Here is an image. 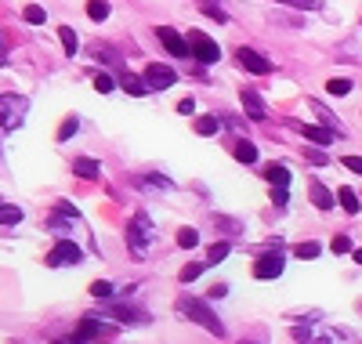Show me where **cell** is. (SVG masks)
<instances>
[{"instance_id": "obj_1", "label": "cell", "mask_w": 362, "mask_h": 344, "mask_svg": "<svg viewBox=\"0 0 362 344\" xmlns=\"http://www.w3.org/2000/svg\"><path fill=\"white\" fill-rule=\"evenodd\" d=\"M177 311H181V316H189L192 323H199L206 333L225 337V323L218 319V311L210 308L206 301H199V297H177Z\"/></svg>"}, {"instance_id": "obj_2", "label": "cell", "mask_w": 362, "mask_h": 344, "mask_svg": "<svg viewBox=\"0 0 362 344\" xmlns=\"http://www.w3.org/2000/svg\"><path fill=\"white\" fill-rule=\"evenodd\" d=\"M153 243H156L153 217H148L145 210H138V214L131 217V225H127V246H131V254H134V258H148Z\"/></svg>"}, {"instance_id": "obj_3", "label": "cell", "mask_w": 362, "mask_h": 344, "mask_svg": "<svg viewBox=\"0 0 362 344\" xmlns=\"http://www.w3.org/2000/svg\"><path fill=\"white\" fill-rule=\"evenodd\" d=\"M25 113H29V98H22V95H0V127H4V131H15L18 123L25 120Z\"/></svg>"}, {"instance_id": "obj_4", "label": "cell", "mask_w": 362, "mask_h": 344, "mask_svg": "<svg viewBox=\"0 0 362 344\" xmlns=\"http://www.w3.org/2000/svg\"><path fill=\"white\" fill-rule=\"evenodd\" d=\"M189 55H196V62H203V66H214V62L221 58V51H218V44L210 40L206 33H199V29H189Z\"/></svg>"}, {"instance_id": "obj_5", "label": "cell", "mask_w": 362, "mask_h": 344, "mask_svg": "<svg viewBox=\"0 0 362 344\" xmlns=\"http://www.w3.org/2000/svg\"><path fill=\"white\" fill-rule=\"evenodd\" d=\"M80 258H83V250H80L73 239H66V236H62V239L54 243V250L47 254V265H51V268H62V265H76Z\"/></svg>"}, {"instance_id": "obj_6", "label": "cell", "mask_w": 362, "mask_h": 344, "mask_svg": "<svg viewBox=\"0 0 362 344\" xmlns=\"http://www.w3.org/2000/svg\"><path fill=\"white\" fill-rule=\"evenodd\" d=\"M235 62H239L247 73H254V76H268V73H272V62H268L264 55L250 51V47H239V51H235Z\"/></svg>"}, {"instance_id": "obj_7", "label": "cell", "mask_w": 362, "mask_h": 344, "mask_svg": "<svg viewBox=\"0 0 362 344\" xmlns=\"http://www.w3.org/2000/svg\"><path fill=\"white\" fill-rule=\"evenodd\" d=\"M156 37H160V44H163V47H167L174 58H185V55H189V40L181 37L177 29H170V25H160V29H156Z\"/></svg>"}, {"instance_id": "obj_8", "label": "cell", "mask_w": 362, "mask_h": 344, "mask_svg": "<svg viewBox=\"0 0 362 344\" xmlns=\"http://www.w3.org/2000/svg\"><path fill=\"white\" fill-rule=\"evenodd\" d=\"M105 311H109L112 319L127 323V326H145V323H148V311H141V308H134V304H109Z\"/></svg>"}, {"instance_id": "obj_9", "label": "cell", "mask_w": 362, "mask_h": 344, "mask_svg": "<svg viewBox=\"0 0 362 344\" xmlns=\"http://www.w3.org/2000/svg\"><path fill=\"white\" fill-rule=\"evenodd\" d=\"M174 80H177V73L170 69V66H148L145 69V84H148V91H163V87H174Z\"/></svg>"}, {"instance_id": "obj_10", "label": "cell", "mask_w": 362, "mask_h": 344, "mask_svg": "<svg viewBox=\"0 0 362 344\" xmlns=\"http://www.w3.org/2000/svg\"><path fill=\"white\" fill-rule=\"evenodd\" d=\"M283 254H279V250H276V254H264L257 265H254V275L257 279H276V275H283Z\"/></svg>"}, {"instance_id": "obj_11", "label": "cell", "mask_w": 362, "mask_h": 344, "mask_svg": "<svg viewBox=\"0 0 362 344\" xmlns=\"http://www.w3.org/2000/svg\"><path fill=\"white\" fill-rule=\"evenodd\" d=\"M243 109H247V113H250V120H257V123L268 116V109H264L261 95H257V91H250V87L243 91Z\"/></svg>"}, {"instance_id": "obj_12", "label": "cell", "mask_w": 362, "mask_h": 344, "mask_svg": "<svg viewBox=\"0 0 362 344\" xmlns=\"http://www.w3.org/2000/svg\"><path fill=\"white\" fill-rule=\"evenodd\" d=\"M308 196H312V203H315L319 210H329V207H334V193H329L322 181H312V185H308Z\"/></svg>"}, {"instance_id": "obj_13", "label": "cell", "mask_w": 362, "mask_h": 344, "mask_svg": "<svg viewBox=\"0 0 362 344\" xmlns=\"http://www.w3.org/2000/svg\"><path fill=\"white\" fill-rule=\"evenodd\" d=\"M232 156H235L239 164H257V145L247 142V138H239V142L232 145Z\"/></svg>"}, {"instance_id": "obj_14", "label": "cell", "mask_w": 362, "mask_h": 344, "mask_svg": "<svg viewBox=\"0 0 362 344\" xmlns=\"http://www.w3.org/2000/svg\"><path fill=\"white\" fill-rule=\"evenodd\" d=\"M264 178L272 181V189H286V185H290V171L283 164H268L264 167Z\"/></svg>"}, {"instance_id": "obj_15", "label": "cell", "mask_w": 362, "mask_h": 344, "mask_svg": "<svg viewBox=\"0 0 362 344\" xmlns=\"http://www.w3.org/2000/svg\"><path fill=\"white\" fill-rule=\"evenodd\" d=\"M297 131L305 134V138H312V142H319V145H329V142H334V131H329V127H312V123H297Z\"/></svg>"}, {"instance_id": "obj_16", "label": "cell", "mask_w": 362, "mask_h": 344, "mask_svg": "<svg viewBox=\"0 0 362 344\" xmlns=\"http://www.w3.org/2000/svg\"><path fill=\"white\" fill-rule=\"evenodd\" d=\"M337 203H341V210H344V214H358V210H362V203H358L355 189H348V185H341V189H337Z\"/></svg>"}, {"instance_id": "obj_17", "label": "cell", "mask_w": 362, "mask_h": 344, "mask_svg": "<svg viewBox=\"0 0 362 344\" xmlns=\"http://www.w3.org/2000/svg\"><path fill=\"white\" fill-rule=\"evenodd\" d=\"M102 333H105V326H102L98 319H83V323L76 326V337H80V340H87V344L95 340V337H102Z\"/></svg>"}, {"instance_id": "obj_18", "label": "cell", "mask_w": 362, "mask_h": 344, "mask_svg": "<svg viewBox=\"0 0 362 344\" xmlns=\"http://www.w3.org/2000/svg\"><path fill=\"white\" fill-rule=\"evenodd\" d=\"M73 171H76L80 178H98V174H102V167H98L95 160H87V156H76V160H73Z\"/></svg>"}, {"instance_id": "obj_19", "label": "cell", "mask_w": 362, "mask_h": 344, "mask_svg": "<svg viewBox=\"0 0 362 344\" xmlns=\"http://www.w3.org/2000/svg\"><path fill=\"white\" fill-rule=\"evenodd\" d=\"M119 84H124V91H127V95H134V98H145L148 95V84L138 80V76H131V73H124V80H119Z\"/></svg>"}, {"instance_id": "obj_20", "label": "cell", "mask_w": 362, "mask_h": 344, "mask_svg": "<svg viewBox=\"0 0 362 344\" xmlns=\"http://www.w3.org/2000/svg\"><path fill=\"white\" fill-rule=\"evenodd\" d=\"M218 131H221V120H218V116H199V120H196V134L210 138V134H218Z\"/></svg>"}, {"instance_id": "obj_21", "label": "cell", "mask_w": 362, "mask_h": 344, "mask_svg": "<svg viewBox=\"0 0 362 344\" xmlns=\"http://www.w3.org/2000/svg\"><path fill=\"white\" fill-rule=\"evenodd\" d=\"M87 18L90 22H105L109 18V0H87Z\"/></svg>"}, {"instance_id": "obj_22", "label": "cell", "mask_w": 362, "mask_h": 344, "mask_svg": "<svg viewBox=\"0 0 362 344\" xmlns=\"http://www.w3.org/2000/svg\"><path fill=\"white\" fill-rule=\"evenodd\" d=\"M58 37H62L66 55L73 58V55H76V47H80V40H76V29H73V25H62V29H58Z\"/></svg>"}, {"instance_id": "obj_23", "label": "cell", "mask_w": 362, "mask_h": 344, "mask_svg": "<svg viewBox=\"0 0 362 344\" xmlns=\"http://www.w3.org/2000/svg\"><path fill=\"white\" fill-rule=\"evenodd\" d=\"M18 222H22V210L0 200V225H18Z\"/></svg>"}, {"instance_id": "obj_24", "label": "cell", "mask_w": 362, "mask_h": 344, "mask_svg": "<svg viewBox=\"0 0 362 344\" xmlns=\"http://www.w3.org/2000/svg\"><path fill=\"white\" fill-rule=\"evenodd\" d=\"M326 91H329L334 98H344V95H351V80L337 76V80H329V84H326Z\"/></svg>"}, {"instance_id": "obj_25", "label": "cell", "mask_w": 362, "mask_h": 344, "mask_svg": "<svg viewBox=\"0 0 362 344\" xmlns=\"http://www.w3.org/2000/svg\"><path fill=\"white\" fill-rule=\"evenodd\" d=\"M276 4H286V8H297V11H319L322 0H276Z\"/></svg>"}, {"instance_id": "obj_26", "label": "cell", "mask_w": 362, "mask_h": 344, "mask_svg": "<svg viewBox=\"0 0 362 344\" xmlns=\"http://www.w3.org/2000/svg\"><path fill=\"white\" fill-rule=\"evenodd\" d=\"M228 250H232L228 243H214V246L206 250V261H210V265H218V261H225V258H228Z\"/></svg>"}, {"instance_id": "obj_27", "label": "cell", "mask_w": 362, "mask_h": 344, "mask_svg": "<svg viewBox=\"0 0 362 344\" xmlns=\"http://www.w3.org/2000/svg\"><path fill=\"white\" fill-rule=\"evenodd\" d=\"M196 243H199V232H196V229H177V246L192 250Z\"/></svg>"}, {"instance_id": "obj_28", "label": "cell", "mask_w": 362, "mask_h": 344, "mask_svg": "<svg viewBox=\"0 0 362 344\" xmlns=\"http://www.w3.org/2000/svg\"><path fill=\"white\" fill-rule=\"evenodd\" d=\"M319 250H322L319 243H300V246L293 250V254H297L300 261H312V258H319Z\"/></svg>"}, {"instance_id": "obj_29", "label": "cell", "mask_w": 362, "mask_h": 344, "mask_svg": "<svg viewBox=\"0 0 362 344\" xmlns=\"http://www.w3.org/2000/svg\"><path fill=\"white\" fill-rule=\"evenodd\" d=\"M203 272H206V265H185L177 272V279H181V283H192V279H199Z\"/></svg>"}, {"instance_id": "obj_30", "label": "cell", "mask_w": 362, "mask_h": 344, "mask_svg": "<svg viewBox=\"0 0 362 344\" xmlns=\"http://www.w3.org/2000/svg\"><path fill=\"white\" fill-rule=\"evenodd\" d=\"M22 18H25L29 25H40V22L47 18V11H44V8H37V4H29V8L22 11Z\"/></svg>"}, {"instance_id": "obj_31", "label": "cell", "mask_w": 362, "mask_h": 344, "mask_svg": "<svg viewBox=\"0 0 362 344\" xmlns=\"http://www.w3.org/2000/svg\"><path fill=\"white\" fill-rule=\"evenodd\" d=\"M76 131H80V120H76V116H69V120L62 123V127H58V142H66V138H73Z\"/></svg>"}, {"instance_id": "obj_32", "label": "cell", "mask_w": 362, "mask_h": 344, "mask_svg": "<svg viewBox=\"0 0 362 344\" xmlns=\"http://www.w3.org/2000/svg\"><path fill=\"white\" fill-rule=\"evenodd\" d=\"M305 160H308L312 167H326V164H329V156L319 152V149H305Z\"/></svg>"}, {"instance_id": "obj_33", "label": "cell", "mask_w": 362, "mask_h": 344, "mask_svg": "<svg viewBox=\"0 0 362 344\" xmlns=\"http://www.w3.org/2000/svg\"><path fill=\"white\" fill-rule=\"evenodd\" d=\"M90 294H95L98 301H105V297H112V283H105V279H98V283H90Z\"/></svg>"}, {"instance_id": "obj_34", "label": "cell", "mask_w": 362, "mask_h": 344, "mask_svg": "<svg viewBox=\"0 0 362 344\" xmlns=\"http://www.w3.org/2000/svg\"><path fill=\"white\" fill-rule=\"evenodd\" d=\"M112 87H116V80H112L109 73H98V76H95V91H102V95H109Z\"/></svg>"}, {"instance_id": "obj_35", "label": "cell", "mask_w": 362, "mask_h": 344, "mask_svg": "<svg viewBox=\"0 0 362 344\" xmlns=\"http://www.w3.org/2000/svg\"><path fill=\"white\" fill-rule=\"evenodd\" d=\"M329 250H334V254H348V250H351V239H348V236H334Z\"/></svg>"}, {"instance_id": "obj_36", "label": "cell", "mask_w": 362, "mask_h": 344, "mask_svg": "<svg viewBox=\"0 0 362 344\" xmlns=\"http://www.w3.org/2000/svg\"><path fill=\"white\" fill-rule=\"evenodd\" d=\"M214 225H218V229H225V232H232V236L239 232V222H232V217H218V214H214Z\"/></svg>"}, {"instance_id": "obj_37", "label": "cell", "mask_w": 362, "mask_h": 344, "mask_svg": "<svg viewBox=\"0 0 362 344\" xmlns=\"http://www.w3.org/2000/svg\"><path fill=\"white\" fill-rule=\"evenodd\" d=\"M203 15H210V18L225 22V11H221V8H214V0H203Z\"/></svg>"}, {"instance_id": "obj_38", "label": "cell", "mask_w": 362, "mask_h": 344, "mask_svg": "<svg viewBox=\"0 0 362 344\" xmlns=\"http://www.w3.org/2000/svg\"><path fill=\"white\" fill-rule=\"evenodd\" d=\"M351 174H362V156H344V160H341Z\"/></svg>"}, {"instance_id": "obj_39", "label": "cell", "mask_w": 362, "mask_h": 344, "mask_svg": "<svg viewBox=\"0 0 362 344\" xmlns=\"http://www.w3.org/2000/svg\"><path fill=\"white\" fill-rule=\"evenodd\" d=\"M177 113H181V116H189V113H196V102H192V98H181V102H177Z\"/></svg>"}, {"instance_id": "obj_40", "label": "cell", "mask_w": 362, "mask_h": 344, "mask_svg": "<svg viewBox=\"0 0 362 344\" xmlns=\"http://www.w3.org/2000/svg\"><path fill=\"white\" fill-rule=\"evenodd\" d=\"M228 294V287L225 283H218V287H210V297H225Z\"/></svg>"}, {"instance_id": "obj_41", "label": "cell", "mask_w": 362, "mask_h": 344, "mask_svg": "<svg viewBox=\"0 0 362 344\" xmlns=\"http://www.w3.org/2000/svg\"><path fill=\"white\" fill-rule=\"evenodd\" d=\"M272 200H276L279 207H286V189H276V193H272Z\"/></svg>"}, {"instance_id": "obj_42", "label": "cell", "mask_w": 362, "mask_h": 344, "mask_svg": "<svg viewBox=\"0 0 362 344\" xmlns=\"http://www.w3.org/2000/svg\"><path fill=\"white\" fill-rule=\"evenodd\" d=\"M54 344H87V340H80V337H62V340H54Z\"/></svg>"}, {"instance_id": "obj_43", "label": "cell", "mask_w": 362, "mask_h": 344, "mask_svg": "<svg viewBox=\"0 0 362 344\" xmlns=\"http://www.w3.org/2000/svg\"><path fill=\"white\" fill-rule=\"evenodd\" d=\"M8 62V51H4V40H0V66H4Z\"/></svg>"}, {"instance_id": "obj_44", "label": "cell", "mask_w": 362, "mask_h": 344, "mask_svg": "<svg viewBox=\"0 0 362 344\" xmlns=\"http://www.w3.org/2000/svg\"><path fill=\"white\" fill-rule=\"evenodd\" d=\"M355 265H362V246L355 250Z\"/></svg>"}, {"instance_id": "obj_45", "label": "cell", "mask_w": 362, "mask_h": 344, "mask_svg": "<svg viewBox=\"0 0 362 344\" xmlns=\"http://www.w3.org/2000/svg\"><path fill=\"white\" fill-rule=\"evenodd\" d=\"M305 344H322V340H305Z\"/></svg>"}, {"instance_id": "obj_46", "label": "cell", "mask_w": 362, "mask_h": 344, "mask_svg": "<svg viewBox=\"0 0 362 344\" xmlns=\"http://www.w3.org/2000/svg\"><path fill=\"white\" fill-rule=\"evenodd\" d=\"M239 344H254V340H239Z\"/></svg>"}]
</instances>
